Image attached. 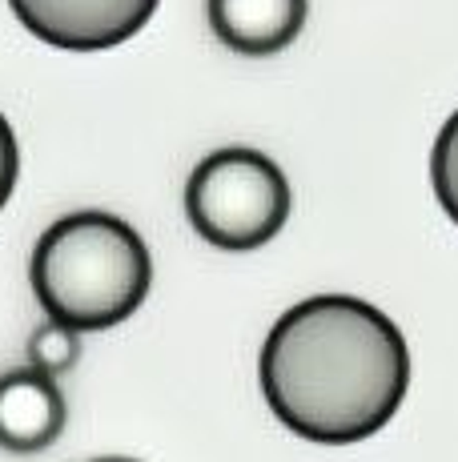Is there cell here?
Instances as JSON below:
<instances>
[{
    "label": "cell",
    "mask_w": 458,
    "mask_h": 462,
    "mask_svg": "<svg viewBox=\"0 0 458 462\" xmlns=\"http://www.w3.org/2000/svg\"><path fill=\"white\" fill-rule=\"evenodd\" d=\"M274 419L318 447L366 442L402 411L410 346L390 314L350 294H318L274 322L258 362Z\"/></svg>",
    "instance_id": "6da1fadb"
},
{
    "label": "cell",
    "mask_w": 458,
    "mask_h": 462,
    "mask_svg": "<svg viewBox=\"0 0 458 462\" xmlns=\"http://www.w3.org/2000/svg\"><path fill=\"white\" fill-rule=\"evenodd\" d=\"M29 282L49 322L109 330L141 310L153 286V257L125 217L105 209L65 213L41 234Z\"/></svg>",
    "instance_id": "7a4b0ae2"
},
{
    "label": "cell",
    "mask_w": 458,
    "mask_h": 462,
    "mask_svg": "<svg viewBox=\"0 0 458 462\" xmlns=\"http://www.w3.org/2000/svg\"><path fill=\"white\" fill-rule=\"evenodd\" d=\"M185 217L209 245L250 254L274 242L289 217V181L261 149L206 153L185 185Z\"/></svg>",
    "instance_id": "3957f363"
},
{
    "label": "cell",
    "mask_w": 458,
    "mask_h": 462,
    "mask_svg": "<svg viewBox=\"0 0 458 462\" xmlns=\"http://www.w3.org/2000/svg\"><path fill=\"white\" fill-rule=\"evenodd\" d=\"M37 41L65 52H101L125 44L149 24L161 0H8Z\"/></svg>",
    "instance_id": "277c9868"
},
{
    "label": "cell",
    "mask_w": 458,
    "mask_h": 462,
    "mask_svg": "<svg viewBox=\"0 0 458 462\" xmlns=\"http://www.w3.org/2000/svg\"><path fill=\"white\" fill-rule=\"evenodd\" d=\"M69 419L65 394L57 378L37 370H8L0 374V450L13 455H37L60 439Z\"/></svg>",
    "instance_id": "5b68a950"
},
{
    "label": "cell",
    "mask_w": 458,
    "mask_h": 462,
    "mask_svg": "<svg viewBox=\"0 0 458 462\" xmlns=\"http://www.w3.org/2000/svg\"><path fill=\"white\" fill-rule=\"evenodd\" d=\"M209 29L237 57H274L306 29L310 0H206Z\"/></svg>",
    "instance_id": "8992f818"
},
{
    "label": "cell",
    "mask_w": 458,
    "mask_h": 462,
    "mask_svg": "<svg viewBox=\"0 0 458 462\" xmlns=\"http://www.w3.org/2000/svg\"><path fill=\"white\" fill-rule=\"evenodd\" d=\"M81 362V334L73 326L60 322H41L29 337V370L45 378H60Z\"/></svg>",
    "instance_id": "52a82bcc"
},
{
    "label": "cell",
    "mask_w": 458,
    "mask_h": 462,
    "mask_svg": "<svg viewBox=\"0 0 458 462\" xmlns=\"http://www.w3.org/2000/svg\"><path fill=\"white\" fill-rule=\"evenodd\" d=\"M430 181H435V198L443 213L458 226V109L443 121L435 137V153H430Z\"/></svg>",
    "instance_id": "ba28073f"
},
{
    "label": "cell",
    "mask_w": 458,
    "mask_h": 462,
    "mask_svg": "<svg viewBox=\"0 0 458 462\" xmlns=\"http://www.w3.org/2000/svg\"><path fill=\"white\" fill-rule=\"evenodd\" d=\"M16 173H21V149H16V133L0 113V209L8 206L16 189Z\"/></svg>",
    "instance_id": "9c48e42d"
},
{
    "label": "cell",
    "mask_w": 458,
    "mask_h": 462,
    "mask_svg": "<svg viewBox=\"0 0 458 462\" xmlns=\"http://www.w3.org/2000/svg\"><path fill=\"white\" fill-rule=\"evenodd\" d=\"M89 462H141V458H125V455H105V458H89Z\"/></svg>",
    "instance_id": "30bf717a"
}]
</instances>
